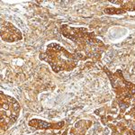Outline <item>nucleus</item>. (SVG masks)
Listing matches in <instances>:
<instances>
[{
  "mask_svg": "<svg viewBox=\"0 0 135 135\" xmlns=\"http://www.w3.org/2000/svg\"><path fill=\"white\" fill-rule=\"evenodd\" d=\"M91 124H92L91 122L86 121V120H81L76 123L74 127L68 129V132H69V135H85Z\"/></svg>",
  "mask_w": 135,
  "mask_h": 135,
  "instance_id": "obj_6",
  "label": "nucleus"
},
{
  "mask_svg": "<svg viewBox=\"0 0 135 135\" xmlns=\"http://www.w3.org/2000/svg\"><path fill=\"white\" fill-rule=\"evenodd\" d=\"M60 33L70 40L75 46L74 53L80 60H99L108 46L97 38L94 32H88L85 27H72L63 25L60 27Z\"/></svg>",
  "mask_w": 135,
  "mask_h": 135,
  "instance_id": "obj_1",
  "label": "nucleus"
},
{
  "mask_svg": "<svg viewBox=\"0 0 135 135\" xmlns=\"http://www.w3.org/2000/svg\"><path fill=\"white\" fill-rule=\"evenodd\" d=\"M112 4H115V5H119L120 8L123 9L126 13L128 12H134L135 11V1H110Z\"/></svg>",
  "mask_w": 135,
  "mask_h": 135,
  "instance_id": "obj_7",
  "label": "nucleus"
},
{
  "mask_svg": "<svg viewBox=\"0 0 135 135\" xmlns=\"http://www.w3.org/2000/svg\"><path fill=\"white\" fill-rule=\"evenodd\" d=\"M1 39L6 42H16L23 40V33L13 23L1 20Z\"/></svg>",
  "mask_w": 135,
  "mask_h": 135,
  "instance_id": "obj_4",
  "label": "nucleus"
},
{
  "mask_svg": "<svg viewBox=\"0 0 135 135\" xmlns=\"http://www.w3.org/2000/svg\"><path fill=\"white\" fill-rule=\"evenodd\" d=\"M40 60L47 62L56 73L70 71L78 66L80 59L58 43H50L46 51L40 53Z\"/></svg>",
  "mask_w": 135,
  "mask_h": 135,
  "instance_id": "obj_2",
  "label": "nucleus"
},
{
  "mask_svg": "<svg viewBox=\"0 0 135 135\" xmlns=\"http://www.w3.org/2000/svg\"><path fill=\"white\" fill-rule=\"evenodd\" d=\"M20 104L10 95L0 93V115L2 131H6L14 124L20 114Z\"/></svg>",
  "mask_w": 135,
  "mask_h": 135,
  "instance_id": "obj_3",
  "label": "nucleus"
},
{
  "mask_svg": "<svg viewBox=\"0 0 135 135\" xmlns=\"http://www.w3.org/2000/svg\"><path fill=\"white\" fill-rule=\"evenodd\" d=\"M28 124L36 130H60L63 128L65 123L63 121L59 122V123H48V122L43 121V120L32 119Z\"/></svg>",
  "mask_w": 135,
  "mask_h": 135,
  "instance_id": "obj_5",
  "label": "nucleus"
}]
</instances>
